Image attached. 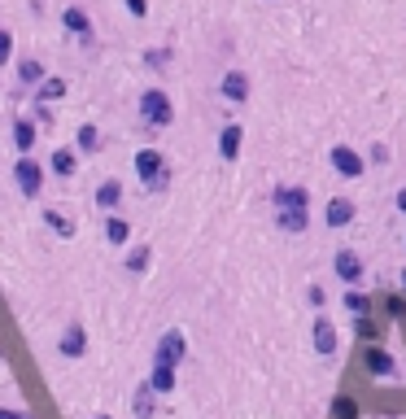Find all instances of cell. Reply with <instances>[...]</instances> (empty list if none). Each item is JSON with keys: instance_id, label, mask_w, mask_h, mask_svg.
<instances>
[{"instance_id": "obj_1", "label": "cell", "mask_w": 406, "mask_h": 419, "mask_svg": "<svg viewBox=\"0 0 406 419\" xmlns=\"http://www.w3.org/2000/svg\"><path fill=\"white\" fill-rule=\"evenodd\" d=\"M140 118H145L149 127H171V118H175L171 97H166L162 88H149L145 97H140Z\"/></svg>"}, {"instance_id": "obj_2", "label": "cell", "mask_w": 406, "mask_h": 419, "mask_svg": "<svg viewBox=\"0 0 406 419\" xmlns=\"http://www.w3.org/2000/svg\"><path fill=\"white\" fill-rule=\"evenodd\" d=\"M136 175L145 179L149 193H153V188L162 193V188H166V162H162V153L158 149H140L136 153Z\"/></svg>"}, {"instance_id": "obj_3", "label": "cell", "mask_w": 406, "mask_h": 419, "mask_svg": "<svg viewBox=\"0 0 406 419\" xmlns=\"http://www.w3.org/2000/svg\"><path fill=\"white\" fill-rule=\"evenodd\" d=\"M328 162L337 166V175H345V179H363V158H358L350 145H332L328 149Z\"/></svg>"}, {"instance_id": "obj_4", "label": "cell", "mask_w": 406, "mask_h": 419, "mask_svg": "<svg viewBox=\"0 0 406 419\" xmlns=\"http://www.w3.org/2000/svg\"><path fill=\"white\" fill-rule=\"evenodd\" d=\"M184 354H188V341H184V332H166V337L158 341V350H153V363H166V367H175V363H184Z\"/></svg>"}, {"instance_id": "obj_5", "label": "cell", "mask_w": 406, "mask_h": 419, "mask_svg": "<svg viewBox=\"0 0 406 419\" xmlns=\"http://www.w3.org/2000/svg\"><path fill=\"white\" fill-rule=\"evenodd\" d=\"M332 267H337V280H345L350 289H358V284H363V258H358L354 249H337Z\"/></svg>"}, {"instance_id": "obj_6", "label": "cell", "mask_w": 406, "mask_h": 419, "mask_svg": "<svg viewBox=\"0 0 406 419\" xmlns=\"http://www.w3.org/2000/svg\"><path fill=\"white\" fill-rule=\"evenodd\" d=\"M14 179H18V188H22L27 197H35V193H40V184H44V171H40V162L22 158V162L14 166Z\"/></svg>"}, {"instance_id": "obj_7", "label": "cell", "mask_w": 406, "mask_h": 419, "mask_svg": "<svg viewBox=\"0 0 406 419\" xmlns=\"http://www.w3.org/2000/svg\"><path fill=\"white\" fill-rule=\"evenodd\" d=\"M223 97H228L232 105H245V97H249V79H245V70H228V75H223Z\"/></svg>"}, {"instance_id": "obj_8", "label": "cell", "mask_w": 406, "mask_h": 419, "mask_svg": "<svg viewBox=\"0 0 406 419\" xmlns=\"http://www.w3.org/2000/svg\"><path fill=\"white\" fill-rule=\"evenodd\" d=\"M363 363H367V371H372V376H393V371H398L393 354H389V350H380V345H372V350L363 354Z\"/></svg>"}, {"instance_id": "obj_9", "label": "cell", "mask_w": 406, "mask_h": 419, "mask_svg": "<svg viewBox=\"0 0 406 419\" xmlns=\"http://www.w3.org/2000/svg\"><path fill=\"white\" fill-rule=\"evenodd\" d=\"M306 188H297V184H280L276 188V210H306Z\"/></svg>"}, {"instance_id": "obj_10", "label": "cell", "mask_w": 406, "mask_h": 419, "mask_svg": "<svg viewBox=\"0 0 406 419\" xmlns=\"http://www.w3.org/2000/svg\"><path fill=\"white\" fill-rule=\"evenodd\" d=\"M83 350H88V332H83V323H70V328L62 332V354L66 358H79Z\"/></svg>"}, {"instance_id": "obj_11", "label": "cell", "mask_w": 406, "mask_h": 419, "mask_svg": "<svg viewBox=\"0 0 406 419\" xmlns=\"http://www.w3.org/2000/svg\"><path fill=\"white\" fill-rule=\"evenodd\" d=\"M315 350L324 354V358H328L332 350H337V332H332V323H328V315H319V319H315Z\"/></svg>"}, {"instance_id": "obj_12", "label": "cell", "mask_w": 406, "mask_h": 419, "mask_svg": "<svg viewBox=\"0 0 406 419\" xmlns=\"http://www.w3.org/2000/svg\"><path fill=\"white\" fill-rule=\"evenodd\" d=\"M350 219H354V201H345V197L328 201V227H345Z\"/></svg>"}, {"instance_id": "obj_13", "label": "cell", "mask_w": 406, "mask_h": 419, "mask_svg": "<svg viewBox=\"0 0 406 419\" xmlns=\"http://www.w3.org/2000/svg\"><path fill=\"white\" fill-rule=\"evenodd\" d=\"M62 22H66V31H75V35H92V18L83 14L79 5H70L66 14H62Z\"/></svg>"}, {"instance_id": "obj_14", "label": "cell", "mask_w": 406, "mask_h": 419, "mask_svg": "<svg viewBox=\"0 0 406 419\" xmlns=\"http://www.w3.org/2000/svg\"><path fill=\"white\" fill-rule=\"evenodd\" d=\"M219 153H223V158H236V153H241V127H236V123H228V127H223V136H219Z\"/></svg>"}, {"instance_id": "obj_15", "label": "cell", "mask_w": 406, "mask_h": 419, "mask_svg": "<svg viewBox=\"0 0 406 419\" xmlns=\"http://www.w3.org/2000/svg\"><path fill=\"white\" fill-rule=\"evenodd\" d=\"M118 201H123V184H118V179H105V184L97 188V206L101 210H114Z\"/></svg>"}, {"instance_id": "obj_16", "label": "cell", "mask_w": 406, "mask_h": 419, "mask_svg": "<svg viewBox=\"0 0 406 419\" xmlns=\"http://www.w3.org/2000/svg\"><path fill=\"white\" fill-rule=\"evenodd\" d=\"M149 385L158 389V393H171V389H175V367L153 363V371H149Z\"/></svg>"}, {"instance_id": "obj_17", "label": "cell", "mask_w": 406, "mask_h": 419, "mask_svg": "<svg viewBox=\"0 0 406 419\" xmlns=\"http://www.w3.org/2000/svg\"><path fill=\"white\" fill-rule=\"evenodd\" d=\"M14 145H18L22 153L35 145V123H31V118H14Z\"/></svg>"}, {"instance_id": "obj_18", "label": "cell", "mask_w": 406, "mask_h": 419, "mask_svg": "<svg viewBox=\"0 0 406 419\" xmlns=\"http://www.w3.org/2000/svg\"><path fill=\"white\" fill-rule=\"evenodd\" d=\"M105 236H110V245H127V236H131V227L118 219V214H110L105 219Z\"/></svg>"}, {"instance_id": "obj_19", "label": "cell", "mask_w": 406, "mask_h": 419, "mask_svg": "<svg viewBox=\"0 0 406 419\" xmlns=\"http://www.w3.org/2000/svg\"><path fill=\"white\" fill-rule=\"evenodd\" d=\"M57 97H66V83H62V79H44L40 88H35V101H44V105L57 101Z\"/></svg>"}, {"instance_id": "obj_20", "label": "cell", "mask_w": 406, "mask_h": 419, "mask_svg": "<svg viewBox=\"0 0 406 419\" xmlns=\"http://www.w3.org/2000/svg\"><path fill=\"white\" fill-rule=\"evenodd\" d=\"M75 140H79V149H83V153H97V149H101V131L92 127V123H83Z\"/></svg>"}, {"instance_id": "obj_21", "label": "cell", "mask_w": 406, "mask_h": 419, "mask_svg": "<svg viewBox=\"0 0 406 419\" xmlns=\"http://www.w3.org/2000/svg\"><path fill=\"white\" fill-rule=\"evenodd\" d=\"M44 223H49L57 236H75V223H70L62 210H44Z\"/></svg>"}, {"instance_id": "obj_22", "label": "cell", "mask_w": 406, "mask_h": 419, "mask_svg": "<svg viewBox=\"0 0 406 419\" xmlns=\"http://www.w3.org/2000/svg\"><path fill=\"white\" fill-rule=\"evenodd\" d=\"M153 393H158L153 385H140V393H136V415L140 419H153Z\"/></svg>"}, {"instance_id": "obj_23", "label": "cell", "mask_w": 406, "mask_h": 419, "mask_svg": "<svg viewBox=\"0 0 406 419\" xmlns=\"http://www.w3.org/2000/svg\"><path fill=\"white\" fill-rule=\"evenodd\" d=\"M53 175H75V153H70V149H57L53 153Z\"/></svg>"}, {"instance_id": "obj_24", "label": "cell", "mask_w": 406, "mask_h": 419, "mask_svg": "<svg viewBox=\"0 0 406 419\" xmlns=\"http://www.w3.org/2000/svg\"><path fill=\"white\" fill-rule=\"evenodd\" d=\"M280 227H284V232H302V227H306V210H280Z\"/></svg>"}, {"instance_id": "obj_25", "label": "cell", "mask_w": 406, "mask_h": 419, "mask_svg": "<svg viewBox=\"0 0 406 419\" xmlns=\"http://www.w3.org/2000/svg\"><path fill=\"white\" fill-rule=\"evenodd\" d=\"M145 267H149V245L131 249V254H127V271H131V275H140V271H145Z\"/></svg>"}, {"instance_id": "obj_26", "label": "cell", "mask_w": 406, "mask_h": 419, "mask_svg": "<svg viewBox=\"0 0 406 419\" xmlns=\"http://www.w3.org/2000/svg\"><path fill=\"white\" fill-rule=\"evenodd\" d=\"M345 310H350V315H367V310H372V302H367L358 289H350V293H345Z\"/></svg>"}, {"instance_id": "obj_27", "label": "cell", "mask_w": 406, "mask_h": 419, "mask_svg": "<svg viewBox=\"0 0 406 419\" xmlns=\"http://www.w3.org/2000/svg\"><path fill=\"white\" fill-rule=\"evenodd\" d=\"M18 75H22V83H44V66L40 62H22Z\"/></svg>"}, {"instance_id": "obj_28", "label": "cell", "mask_w": 406, "mask_h": 419, "mask_svg": "<svg viewBox=\"0 0 406 419\" xmlns=\"http://www.w3.org/2000/svg\"><path fill=\"white\" fill-rule=\"evenodd\" d=\"M332 411H337V419H358V406L350 398H337V402H332Z\"/></svg>"}, {"instance_id": "obj_29", "label": "cell", "mask_w": 406, "mask_h": 419, "mask_svg": "<svg viewBox=\"0 0 406 419\" xmlns=\"http://www.w3.org/2000/svg\"><path fill=\"white\" fill-rule=\"evenodd\" d=\"M9 57H14V40H9V31L0 27V66H9Z\"/></svg>"}, {"instance_id": "obj_30", "label": "cell", "mask_w": 406, "mask_h": 419, "mask_svg": "<svg viewBox=\"0 0 406 419\" xmlns=\"http://www.w3.org/2000/svg\"><path fill=\"white\" fill-rule=\"evenodd\" d=\"M385 310H389L393 319H402V315H406V302H402V297H389V302H385Z\"/></svg>"}, {"instance_id": "obj_31", "label": "cell", "mask_w": 406, "mask_h": 419, "mask_svg": "<svg viewBox=\"0 0 406 419\" xmlns=\"http://www.w3.org/2000/svg\"><path fill=\"white\" fill-rule=\"evenodd\" d=\"M127 9H131L136 18H145V14H149V0H127Z\"/></svg>"}, {"instance_id": "obj_32", "label": "cell", "mask_w": 406, "mask_h": 419, "mask_svg": "<svg viewBox=\"0 0 406 419\" xmlns=\"http://www.w3.org/2000/svg\"><path fill=\"white\" fill-rule=\"evenodd\" d=\"M306 297H310V306H324V289H319V284H310Z\"/></svg>"}, {"instance_id": "obj_33", "label": "cell", "mask_w": 406, "mask_h": 419, "mask_svg": "<svg viewBox=\"0 0 406 419\" xmlns=\"http://www.w3.org/2000/svg\"><path fill=\"white\" fill-rule=\"evenodd\" d=\"M398 210L406 214V188H398Z\"/></svg>"}, {"instance_id": "obj_34", "label": "cell", "mask_w": 406, "mask_h": 419, "mask_svg": "<svg viewBox=\"0 0 406 419\" xmlns=\"http://www.w3.org/2000/svg\"><path fill=\"white\" fill-rule=\"evenodd\" d=\"M0 419H18V415H14V411H0Z\"/></svg>"}, {"instance_id": "obj_35", "label": "cell", "mask_w": 406, "mask_h": 419, "mask_svg": "<svg viewBox=\"0 0 406 419\" xmlns=\"http://www.w3.org/2000/svg\"><path fill=\"white\" fill-rule=\"evenodd\" d=\"M402 284H406V271H402Z\"/></svg>"}, {"instance_id": "obj_36", "label": "cell", "mask_w": 406, "mask_h": 419, "mask_svg": "<svg viewBox=\"0 0 406 419\" xmlns=\"http://www.w3.org/2000/svg\"><path fill=\"white\" fill-rule=\"evenodd\" d=\"M97 419H110V415H97Z\"/></svg>"}]
</instances>
